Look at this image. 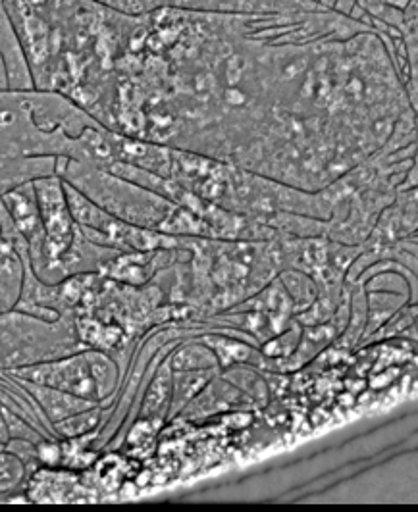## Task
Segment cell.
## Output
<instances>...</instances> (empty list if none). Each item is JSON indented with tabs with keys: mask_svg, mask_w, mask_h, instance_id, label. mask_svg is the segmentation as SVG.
I'll use <instances>...</instances> for the list:
<instances>
[{
	"mask_svg": "<svg viewBox=\"0 0 418 512\" xmlns=\"http://www.w3.org/2000/svg\"><path fill=\"white\" fill-rule=\"evenodd\" d=\"M4 8L33 87L68 97L108 128L135 16L97 0H4Z\"/></svg>",
	"mask_w": 418,
	"mask_h": 512,
	"instance_id": "1",
	"label": "cell"
},
{
	"mask_svg": "<svg viewBox=\"0 0 418 512\" xmlns=\"http://www.w3.org/2000/svg\"><path fill=\"white\" fill-rule=\"evenodd\" d=\"M33 189H35L37 205H39L41 220L47 235L45 251L49 258V268L43 278V282H47L51 268L72 247L78 224L70 214L66 195H64V181L58 174L33 180Z\"/></svg>",
	"mask_w": 418,
	"mask_h": 512,
	"instance_id": "2",
	"label": "cell"
},
{
	"mask_svg": "<svg viewBox=\"0 0 418 512\" xmlns=\"http://www.w3.org/2000/svg\"><path fill=\"white\" fill-rule=\"evenodd\" d=\"M10 374L16 376V380L49 385V387L78 395V397L89 399V401H99L87 351L72 353V355L60 357V359L20 366V368L10 370Z\"/></svg>",
	"mask_w": 418,
	"mask_h": 512,
	"instance_id": "3",
	"label": "cell"
},
{
	"mask_svg": "<svg viewBox=\"0 0 418 512\" xmlns=\"http://www.w3.org/2000/svg\"><path fill=\"white\" fill-rule=\"evenodd\" d=\"M0 201H2V205L6 206L16 228L26 239L31 270L43 280L47 274V268H49V258L45 251L47 235H45V226H43L41 212L37 205L33 181H27V183H22V185L6 191L0 197Z\"/></svg>",
	"mask_w": 418,
	"mask_h": 512,
	"instance_id": "4",
	"label": "cell"
},
{
	"mask_svg": "<svg viewBox=\"0 0 418 512\" xmlns=\"http://www.w3.org/2000/svg\"><path fill=\"white\" fill-rule=\"evenodd\" d=\"M20 384L26 387L29 395L35 399V403L45 410V414L49 416V420L56 424L68 416H74L83 410L93 409L97 407V401H89L78 395L54 389L49 385L31 384L26 380H18Z\"/></svg>",
	"mask_w": 418,
	"mask_h": 512,
	"instance_id": "5",
	"label": "cell"
},
{
	"mask_svg": "<svg viewBox=\"0 0 418 512\" xmlns=\"http://www.w3.org/2000/svg\"><path fill=\"white\" fill-rule=\"evenodd\" d=\"M24 283V262L18 255L0 256V314L18 305Z\"/></svg>",
	"mask_w": 418,
	"mask_h": 512,
	"instance_id": "6",
	"label": "cell"
},
{
	"mask_svg": "<svg viewBox=\"0 0 418 512\" xmlns=\"http://www.w3.org/2000/svg\"><path fill=\"white\" fill-rule=\"evenodd\" d=\"M212 372L209 370H183L174 372L172 378V401H170V412L168 416H176L182 412L183 407L201 393V389L209 384Z\"/></svg>",
	"mask_w": 418,
	"mask_h": 512,
	"instance_id": "7",
	"label": "cell"
},
{
	"mask_svg": "<svg viewBox=\"0 0 418 512\" xmlns=\"http://www.w3.org/2000/svg\"><path fill=\"white\" fill-rule=\"evenodd\" d=\"M172 372H183V370H210L214 366H218L216 355L210 351L205 345H185L180 347L172 360L168 362Z\"/></svg>",
	"mask_w": 418,
	"mask_h": 512,
	"instance_id": "8",
	"label": "cell"
},
{
	"mask_svg": "<svg viewBox=\"0 0 418 512\" xmlns=\"http://www.w3.org/2000/svg\"><path fill=\"white\" fill-rule=\"evenodd\" d=\"M87 357H89V366H91L93 382L97 389V397H99V401H103L118 384V366L101 351H87Z\"/></svg>",
	"mask_w": 418,
	"mask_h": 512,
	"instance_id": "9",
	"label": "cell"
},
{
	"mask_svg": "<svg viewBox=\"0 0 418 512\" xmlns=\"http://www.w3.org/2000/svg\"><path fill=\"white\" fill-rule=\"evenodd\" d=\"M26 470V464L16 453L0 447V497L10 495L16 487L22 486Z\"/></svg>",
	"mask_w": 418,
	"mask_h": 512,
	"instance_id": "10",
	"label": "cell"
},
{
	"mask_svg": "<svg viewBox=\"0 0 418 512\" xmlns=\"http://www.w3.org/2000/svg\"><path fill=\"white\" fill-rule=\"evenodd\" d=\"M101 418V409L93 407V409L83 410L74 416H68L60 422H56V437H66V439H76L83 436L87 432H91Z\"/></svg>",
	"mask_w": 418,
	"mask_h": 512,
	"instance_id": "11",
	"label": "cell"
},
{
	"mask_svg": "<svg viewBox=\"0 0 418 512\" xmlns=\"http://www.w3.org/2000/svg\"><path fill=\"white\" fill-rule=\"evenodd\" d=\"M10 439V432H8V424H6V418H4V412L0 410V447H4Z\"/></svg>",
	"mask_w": 418,
	"mask_h": 512,
	"instance_id": "12",
	"label": "cell"
},
{
	"mask_svg": "<svg viewBox=\"0 0 418 512\" xmlns=\"http://www.w3.org/2000/svg\"><path fill=\"white\" fill-rule=\"evenodd\" d=\"M6 14V8H4V0H0V16Z\"/></svg>",
	"mask_w": 418,
	"mask_h": 512,
	"instance_id": "13",
	"label": "cell"
},
{
	"mask_svg": "<svg viewBox=\"0 0 418 512\" xmlns=\"http://www.w3.org/2000/svg\"><path fill=\"white\" fill-rule=\"evenodd\" d=\"M97 2H101V0H97Z\"/></svg>",
	"mask_w": 418,
	"mask_h": 512,
	"instance_id": "14",
	"label": "cell"
},
{
	"mask_svg": "<svg viewBox=\"0 0 418 512\" xmlns=\"http://www.w3.org/2000/svg\"><path fill=\"white\" fill-rule=\"evenodd\" d=\"M0 256H2V253H0Z\"/></svg>",
	"mask_w": 418,
	"mask_h": 512,
	"instance_id": "15",
	"label": "cell"
}]
</instances>
